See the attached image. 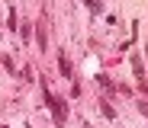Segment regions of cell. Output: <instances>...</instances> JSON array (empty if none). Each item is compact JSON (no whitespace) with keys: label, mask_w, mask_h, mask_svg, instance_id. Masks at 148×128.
Listing matches in <instances>:
<instances>
[{"label":"cell","mask_w":148,"mask_h":128,"mask_svg":"<svg viewBox=\"0 0 148 128\" xmlns=\"http://www.w3.org/2000/svg\"><path fill=\"white\" fill-rule=\"evenodd\" d=\"M42 93H45V102H48V109H52V115H55V125H64V119H68V106H64V99L52 96V90H48L45 80H42Z\"/></svg>","instance_id":"1"},{"label":"cell","mask_w":148,"mask_h":128,"mask_svg":"<svg viewBox=\"0 0 148 128\" xmlns=\"http://www.w3.org/2000/svg\"><path fill=\"white\" fill-rule=\"evenodd\" d=\"M132 70H135V77H138V80H145V77H142V61H138V55H132Z\"/></svg>","instance_id":"2"},{"label":"cell","mask_w":148,"mask_h":128,"mask_svg":"<svg viewBox=\"0 0 148 128\" xmlns=\"http://www.w3.org/2000/svg\"><path fill=\"white\" fill-rule=\"evenodd\" d=\"M58 67H61V74H64V77H71V64H68V58H64V55H58Z\"/></svg>","instance_id":"3"},{"label":"cell","mask_w":148,"mask_h":128,"mask_svg":"<svg viewBox=\"0 0 148 128\" xmlns=\"http://www.w3.org/2000/svg\"><path fill=\"white\" fill-rule=\"evenodd\" d=\"M100 112H103V115H106V119H113V115H116V112H113V106H110V102H106V99H103V102H100Z\"/></svg>","instance_id":"4"},{"label":"cell","mask_w":148,"mask_h":128,"mask_svg":"<svg viewBox=\"0 0 148 128\" xmlns=\"http://www.w3.org/2000/svg\"><path fill=\"white\" fill-rule=\"evenodd\" d=\"M39 48L45 51V22H39Z\"/></svg>","instance_id":"5"},{"label":"cell","mask_w":148,"mask_h":128,"mask_svg":"<svg viewBox=\"0 0 148 128\" xmlns=\"http://www.w3.org/2000/svg\"><path fill=\"white\" fill-rule=\"evenodd\" d=\"M19 32H23V42H29V32H32V26H29V22H23V26H19Z\"/></svg>","instance_id":"6"},{"label":"cell","mask_w":148,"mask_h":128,"mask_svg":"<svg viewBox=\"0 0 148 128\" xmlns=\"http://www.w3.org/2000/svg\"><path fill=\"white\" fill-rule=\"evenodd\" d=\"M87 7L90 10H100V0H87Z\"/></svg>","instance_id":"7"},{"label":"cell","mask_w":148,"mask_h":128,"mask_svg":"<svg viewBox=\"0 0 148 128\" xmlns=\"http://www.w3.org/2000/svg\"><path fill=\"white\" fill-rule=\"evenodd\" d=\"M145 51H148V45H145Z\"/></svg>","instance_id":"8"}]
</instances>
